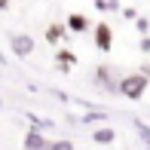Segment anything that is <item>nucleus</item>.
<instances>
[{
	"label": "nucleus",
	"instance_id": "obj_3",
	"mask_svg": "<svg viewBox=\"0 0 150 150\" xmlns=\"http://www.w3.org/2000/svg\"><path fill=\"white\" fill-rule=\"evenodd\" d=\"M9 49L16 52L18 58H28L34 52V37H28V34H12L9 37Z\"/></svg>",
	"mask_w": 150,
	"mask_h": 150
},
{
	"label": "nucleus",
	"instance_id": "obj_1",
	"mask_svg": "<svg viewBox=\"0 0 150 150\" xmlns=\"http://www.w3.org/2000/svg\"><path fill=\"white\" fill-rule=\"evenodd\" d=\"M147 86H150L147 74H126V77L120 80V92L126 95L129 101H141L144 92H147Z\"/></svg>",
	"mask_w": 150,
	"mask_h": 150
},
{
	"label": "nucleus",
	"instance_id": "obj_4",
	"mask_svg": "<svg viewBox=\"0 0 150 150\" xmlns=\"http://www.w3.org/2000/svg\"><path fill=\"white\" fill-rule=\"evenodd\" d=\"M64 28L71 31V34H86V31L92 28V22L83 16V12H71V16H67V22H64Z\"/></svg>",
	"mask_w": 150,
	"mask_h": 150
},
{
	"label": "nucleus",
	"instance_id": "obj_5",
	"mask_svg": "<svg viewBox=\"0 0 150 150\" xmlns=\"http://www.w3.org/2000/svg\"><path fill=\"white\" fill-rule=\"evenodd\" d=\"M64 34H67V28L64 25H46V40H49V43H61V40H64Z\"/></svg>",
	"mask_w": 150,
	"mask_h": 150
},
{
	"label": "nucleus",
	"instance_id": "obj_2",
	"mask_svg": "<svg viewBox=\"0 0 150 150\" xmlns=\"http://www.w3.org/2000/svg\"><path fill=\"white\" fill-rule=\"evenodd\" d=\"M92 37H95V46H98L101 52H110L113 49V28L107 22H98L92 28Z\"/></svg>",
	"mask_w": 150,
	"mask_h": 150
},
{
	"label": "nucleus",
	"instance_id": "obj_10",
	"mask_svg": "<svg viewBox=\"0 0 150 150\" xmlns=\"http://www.w3.org/2000/svg\"><path fill=\"white\" fill-rule=\"evenodd\" d=\"M46 150H74L71 141H46Z\"/></svg>",
	"mask_w": 150,
	"mask_h": 150
},
{
	"label": "nucleus",
	"instance_id": "obj_13",
	"mask_svg": "<svg viewBox=\"0 0 150 150\" xmlns=\"http://www.w3.org/2000/svg\"><path fill=\"white\" fill-rule=\"evenodd\" d=\"M6 6H9V0H0V12H3V9H6Z\"/></svg>",
	"mask_w": 150,
	"mask_h": 150
},
{
	"label": "nucleus",
	"instance_id": "obj_7",
	"mask_svg": "<svg viewBox=\"0 0 150 150\" xmlns=\"http://www.w3.org/2000/svg\"><path fill=\"white\" fill-rule=\"evenodd\" d=\"M55 64L61 67V71H67L71 64H77V55H74V52H67V49H58V55H55Z\"/></svg>",
	"mask_w": 150,
	"mask_h": 150
},
{
	"label": "nucleus",
	"instance_id": "obj_8",
	"mask_svg": "<svg viewBox=\"0 0 150 150\" xmlns=\"http://www.w3.org/2000/svg\"><path fill=\"white\" fill-rule=\"evenodd\" d=\"M25 144H28V150H46V141L40 138L37 132H31V135H28V141H25Z\"/></svg>",
	"mask_w": 150,
	"mask_h": 150
},
{
	"label": "nucleus",
	"instance_id": "obj_6",
	"mask_svg": "<svg viewBox=\"0 0 150 150\" xmlns=\"http://www.w3.org/2000/svg\"><path fill=\"white\" fill-rule=\"evenodd\" d=\"M92 138L98 141V144H113V141H117V132L107 129V126H101V129H95V132H92Z\"/></svg>",
	"mask_w": 150,
	"mask_h": 150
},
{
	"label": "nucleus",
	"instance_id": "obj_12",
	"mask_svg": "<svg viewBox=\"0 0 150 150\" xmlns=\"http://www.w3.org/2000/svg\"><path fill=\"white\" fill-rule=\"evenodd\" d=\"M141 49H144V52H150V40H147V37L141 40Z\"/></svg>",
	"mask_w": 150,
	"mask_h": 150
},
{
	"label": "nucleus",
	"instance_id": "obj_9",
	"mask_svg": "<svg viewBox=\"0 0 150 150\" xmlns=\"http://www.w3.org/2000/svg\"><path fill=\"white\" fill-rule=\"evenodd\" d=\"M95 9L98 12H110V9H120L117 0H95Z\"/></svg>",
	"mask_w": 150,
	"mask_h": 150
},
{
	"label": "nucleus",
	"instance_id": "obj_11",
	"mask_svg": "<svg viewBox=\"0 0 150 150\" xmlns=\"http://www.w3.org/2000/svg\"><path fill=\"white\" fill-rule=\"evenodd\" d=\"M138 135H141V138L147 141V147H150V129L144 126V122H138Z\"/></svg>",
	"mask_w": 150,
	"mask_h": 150
}]
</instances>
